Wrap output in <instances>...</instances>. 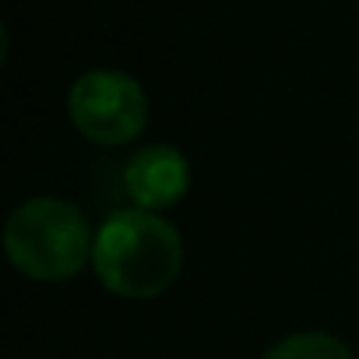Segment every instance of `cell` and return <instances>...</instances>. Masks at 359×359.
<instances>
[{
	"label": "cell",
	"instance_id": "6da1fadb",
	"mask_svg": "<svg viewBox=\"0 0 359 359\" xmlns=\"http://www.w3.org/2000/svg\"><path fill=\"white\" fill-rule=\"evenodd\" d=\"M92 268L113 296L155 299L184 268V240L158 212L127 208L99 226Z\"/></svg>",
	"mask_w": 359,
	"mask_h": 359
},
{
	"label": "cell",
	"instance_id": "7a4b0ae2",
	"mask_svg": "<svg viewBox=\"0 0 359 359\" xmlns=\"http://www.w3.org/2000/svg\"><path fill=\"white\" fill-rule=\"evenodd\" d=\"M95 236L85 215L60 198H32L18 205L4 226L11 264L36 282H67L92 261Z\"/></svg>",
	"mask_w": 359,
	"mask_h": 359
},
{
	"label": "cell",
	"instance_id": "3957f363",
	"mask_svg": "<svg viewBox=\"0 0 359 359\" xmlns=\"http://www.w3.org/2000/svg\"><path fill=\"white\" fill-rule=\"evenodd\" d=\"M67 113L88 141L127 144L148 123V99L123 71H88L71 85Z\"/></svg>",
	"mask_w": 359,
	"mask_h": 359
},
{
	"label": "cell",
	"instance_id": "277c9868",
	"mask_svg": "<svg viewBox=\"0 0 359 359\" xmlns=\"http://www.w3.org/2000/svg\"><path fill=\"white\" fill-rule=\"evenodd\" d=\"M123 187H127L134 208L165 212V208H172L187 198L191 162L184 158V151H176L169 144H148L127 162Z\"/></svg>",
	"mask_w": 359,
	"mask_h": 359
},
{
	"label": "cell",
	"instance_id": "5b68a950",
	"mask_svg": "<svg viewBox=\"0 0 359 359\" xmlns=\"http://www.w3.org/2000/svg\"><path fill=\"white\" fill-rule=\"evenodd\" d=\"M264 359H352V348L327 331H296L271 345Z\"/></svg>",
	"mask_w": 359,
	"mask_h": 359
}]
</instances>
